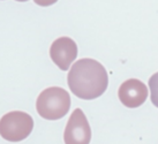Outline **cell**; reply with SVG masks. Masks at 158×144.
<instances>
[{
	"instance_id": "obj_4",
	"label": "cell",
	"mask_w": 158,
	"mask_h": 144,
	"mask_svg": "<svg viewBox=\"0 0 158 144\" xmlns=\"http://www.w3.org/2000/svg\"><path fill=\"white\" fill-rule=\"evenodd\" d=\"M91 129L87 117L81 109H76L68 119L64 133L65 144H89Z\"/></svg>"
},
{
	"instance_id": "obj_5",
	"label": "cell",
	"mask_w": 158,
	"mask_h": 144,
	"mask_svg": "<svg viewBox=\"0 0 158 144\" xmlns=\"http://www.w3.org/2000/svg\"><path fill=\"white\" fill-rule=\"evenodd\" d=\"M50 57L61 70L69 69L72 62L77 57V45L69 37H60L51 45Z\"/></svg>"
},
{
	"instance_id": "obj_7",
	"label": "cell",
	"mask_w": 158,
	"mask_h": 144,
	"mask_svg": "<svg viewBox=\"0 0 158 144\" xmlns=\"http://www.w3.org/2000/svg\"><path fill=\"white\" fill-rule=\"evenodd\" d=\"M150 95H151V101L152 104L158 107V73L154 74L149 80Z\"/></svg>"
},
{
	"instance_id": "obj_6",
	"label": "cell",
	"mask_w": 158,
	"mask_h": 144,
	"mask_svg": "<svg viewBox=\"0 0 158 144\" xmlns=\"http://www.w3.org/2000/svg\"><path fill=\"white\" fill-rule=\"evenodd\" d=\"M120 101L129 109L139 107L147 101L148 88L140 80H127L120 85L118 91Z\"/></svg>"
},
{
	"instance_id": "obj_9",
	"label": "cell",
	"mask_w": 158,
	"mask_h": 144,
	"mask_svg": "<svg viewBox=\"0 0 158 144\" xmlns=\"http://www.w3.org/2000/svg\"><path fill=\"white\" fill-rule=\"evenodd\" d=\"M16 1H28V0H16Z\"/></svg>"
},
{
	"instance_id": "obj_2",
	"label": "cell",
	"mask_w": 158,
	"mask_h": 144,
	"mask_svg": "<svg viewBox=\"0 0 158 144\" xmlns=\"http://www.w3.org/2000/svg\"><path fill=\"white\" fill-rule=\"evenodd\" d=\"M70 107L69 93L62 88L52 87L45 89L36 101V109L42 118L59 120L64 118Z\"/></svg>"
},
{
	"instance_id": "obj_3",
	"label": "cell",
	"mask_w": 158,
	"mask_h": 144,
	"mask_svg": "<svg viewBox=\"0 0 158 144\" xmlns=\"http://www.w3.org/2000/svg\"><path fill=\"white\" fill-rule=\"evenodd\" d=\"M34 129V120L26 112L13 111L0 119V136L9 142L26 140Z\"/></svg>"
},
{
	"instance_id": "obj_8",
	"label": "cell",
	"mask_w": 158,
	"mask_h": 144,
	"mask_svg": "<svg viewBox=\"0 0 158 144\" xmlns=\"http://www.w3.org/2000/svg\"><path fill=\"white\" fill-rule=\"evenodd\" d=\"M34 1H35L37 5L45 7V6H51V5H53L54 2H57L58 0H34Z\"/></svg>"
},
{
	"instance_id": "obj_1",
	"label": "cell",
	"mask_w": 158,
	"mask_h": 144,
	"mask_svg": "<svg viewBox=\"0 0 158 144\" xmlns=\"http://www.w3.org/2000/svg\"><path fill=\"white\" fill-rule=\"evenodd\" d=\"M68 87L76 97L90 101L102 96L109 85L104 66L94 59H81L72 66L67 76Z\"/></svg>"
}]
</instances>
